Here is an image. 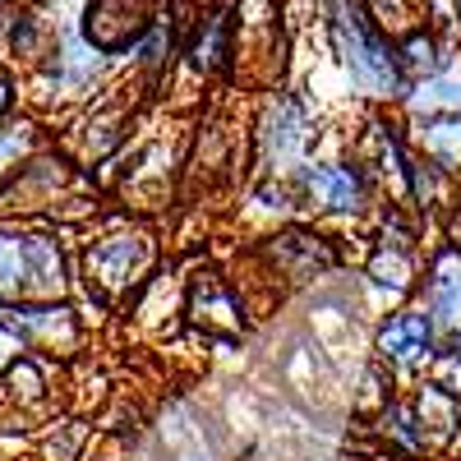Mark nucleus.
Listing matches in <instances>:
<instances>
[{
  "label": "nucleus",
  "instance_id": "9d476101",
  "mask_svg": "<svg viewBox=\"0 0 461 461\" xmlns=\"http://www.w3.org/2000/svg\"><path fill=\"white\" fill-rule=\"evenodd\" d=\"M415 425L425 438V452H443L456 456L461 452V397H452L443 383H425L415 393Z\"/></svg>",
  "mask_w": 461,
  "mask_h": 461
},
{
  "label": "nucleus",
  "instance_id": "4468645a",
  "mask_svg": "<svg viewBox=\"0 0 461 461\" xmlns=\"http://www.w3.org/2000/svg\"><path fill=\"white\" fill-rule=\"evenodd\" d=\"M304 194L323 203L328 212H356L365 203V180L356 167H310L304 171Z\"/></svg>",
  "mask_w": 461,
  "mask_h": 461
},
{
  "label": "nucleus",
  "instance_id": "0eeeda50",
  "mask_svg": "<svg viewBox=\"0 0 461 461\" xmlns=\"http://www.w3.org/2000/svg\"><path fill=\"white\" fill-rule=\"evenodd\" d=\"M263 258L286 282H314L337 267V249L319 230H282V236H273L263 245Z\"/></svg>",
  "mask_w": 461,
  "mask_h": 461
},
{
  "label": "nucleus",
  "instance_id": "dca6fc26",
  "mask_svg": "<svg viewBox=\"0 0 461 461\" xmlns=\"http://www.w3.org/2000/svg\"><path fill=\"white\" fill-rule=\"evenodd\" d=\"M415 143L438 171H461V111H438L415 125Z\"/></svg>",
  "mask_w": 461,
  "mask_h": 461
},
{
  "label": "nucleus",
  "instance_id": "6e6552de",
  "mask_svg": "<svg viewBox=\"0 0 461 461\" xmlns=\"http://www.w3.org/2000/svg\"><path fill=\"white\" fill-rule=\"evenodd\" d=\"M47 56H51V60H47V79H51V88L65 93V97H84V93L102 79V69H106V56L88 42L79 28L60 32Z\"/></svg>",
  "mask_w": 461,
  "mask_h": 461
},
{
  "label": "nucleus",
  "instance_id": "5701e85b",
  "mask_svg": "<svg viewBox=\"0 0 461 461\" xmlns=\"http://www.w3.org/2000/svg\"><path fill=\"white\" fill-rule=\"evenodd\" d=\"M10 106H14V84H10V74L0 69V115H5Z\"/></svg>",
  "mask_w": 461,
  "mask_h": 461
},
{
  "label": "nucleus",
  "instance_id": "1a4fd4ad",
  "mask_svg": "<svg viewBox=\"0 0 461 461\" xmlns=\"http://www.w3.org/2000/svg\"><path fill=\"white\" fill-rule=\"evenodd\" d=\"M434 314L429 310H402L378 328V356L397 369H420L434 360Z\"/></svg>",
  "mask_w": 461,
  "mask_h": 461
},
{
  "label": "nucleus",
  "instance_id": "a211bd4d",
  "mask_svg": "<svg viewBox=\"0 0 461 461\" xmlns=\"http://www.w3.org/2000/svg\"><path fill=\"white\" fill-rule=\"evenodd\" d=\"M369 277L388 291H406L415 282V258L406 249V230L393 221V230H383V245L369 258Z\"/></svg>",
  "mask_w": 461,
  "mask_h": 461
},
{
  "label": "nucleus",
  "instance_id": "9b49d317",
  "mask_svg": "<svg viewBox=\"0 0 461 461\" xmlns=\"http://www.w3.org/2000/svg\"><path fill=\"white\" fill-rule=\"evenodd\" d=\"M189 319H194V328H203L208 337H236L245 328V314H240V304L236 295H230L221 286L217 273H194L189 277Z\"/></svg>",
  "mask_w": 461,
  "mask_h": 461
},
{
  "label": "nucleus",
  "instance_id": "423d86ee",
  "mask_svg": "<svg viewBox=\"0 0 461 461\" xmlns=\"http://www.w3.org/2000/svg\"><path fill=\"white\" fill-rule=\"evenodd\" d=\"M84 263H88V282L102 295H125L152 267V240L143 236V230H121V236L97 240Z\"/></svg>",
  "mask_w": 461,
  "mask_h": 461
},
{
  "label": "nucleus",
  "instance_id": "f8f14e48",
  "mask_svg": "<svg viewBox=\"0 0 461 461\" xmlns=\"http://www.w3.org/2000/svg\"><path fill=\"white\" fill-rule=\"evenodd\" d=\"M429 291H434V332H443L452 341V351L461 356V249H447L434 258V277H429Z\"/></svg>",
  "mask_w": 461,
  "mask_h": 461
},
{
  "label": "nucleus",
  "instance_id": "7ed1b4c3",
  "mask_svg": "<svg viewBox=\"0 0 461 461\" xmlns=\"http://www.w3.org/2000/svg\"><path fill=\"white\" fill-rule=\"evenodd\" d=\"M65 291V258L56 240L0 230V295L10 300H56Z\"/></svg>",
  "mask_w": 461,
  "mask_h": 461
},
{
  "label": "nucleus",
  "instance_id": "ddd939ff",
  "mask_svg": "<svg viewBox=\"0 0 461 461\" xmlns=\"http://www.w3.org/2000/svg\"><path fill=\"white\" fill-rule=\"evenodd\" d=\"M185 65L194 74H230V10H208L185 37Z\"/></svg>",
  "mask_w": 461,
  "mask_h": 461
},
{
  "label": "nucleus",
  "instance_id": "aec40b11",
  "mask_svg": "<svg viewBox=\"0 0 461 461\" xmlns=\"http://www.w3.org/2000/svg\"><path fill=\"white\" fill-rule=\"evenodd\" d=\"M411 106H415V111H425V115L461 111V79H452V74H429V79H420V84H415Z\"/></svg>",
  "mask_w": 461,
  "mask_h": 461
},
{
  "label": "nucleus",
  "instance_id": "2eb2a0df",
  "mask_svg": "<svg viewBox=\"0 0 461 461\" xmlns=\"http://www.w3.org/2000/svg\"><path fill=\"white\" fill-rule=\"evenodd\" d=\"M0 42H5V56L14 60H37L51 51V28L28 5H0Z\"/></svg>",
  "mask_w": 461,
  "mask_h": 461
},
{
  "label": "nucleus",
  "instance_id": "20e7f679",
  "mask_svg": "<svg viewBox=\"0 0 461 461\" xmlns=\"http://www.w3.org/2000/svg\"><path fill=\"white\" fill-rule=\"evenodd\" d=\"M162 10H167V0H88L79 32L102 56H121V51H134L152 32Z\"/></svg>",
  "mask_w": 461,
  "mask_h": 461
},
{
  "label": "nucleus",
  "instance_id": "39448f33",
  "mask_svg": "<svg viewBox=\"0 0 461 461\" xmlns=\"http://www.w3.org/2000/svg\"><path fill=\"white\" fill-rule=\"evenodd\" d=\"M314 125H310V111H304L291 93H273L263 106V121H258V148H263V162L273 171H291L304 167V152H310Z\"/></svg>",
  "mask_w": 461,
  "mask_h": 461
},
{
  "label": "nucleus",
  "instance_id": "f3484780",
  "mask_svg": "<svg viewBox=\"0 0 461 461\" xmlns=\"http://www.w3.org/2000/svg\"><path fill=\"white\" fill-rule=\"evenodd\" d=\"M0 323H5L23 346L28 341H74L79 328H74V314L69 310H0Z\"/></svg>",
  "mask_w": 461,
  "mask_h": 461
},
{
  "label": "nucleus",
  "instance_id": "6ab92c4d",
  "mask_svg": "<svg viewBox=\"0 0 461 461\" xmlns=\"http://www.w3.org/2000/svg\"><path fill=\"white\" fill-rule=\"evenodd\" d=\"M393 42H397V60H402L406 79H429V74H438V65H443L438 51H443V47H438V32H434L429 23H420V28L393 37Z\"/></svg>",
  "mask_w": 461,
  "mask_h": 461
},
{
  "label": "nucleus",
  "instance_id": "f257e3e1",
  "mask_svg": "<svg viewBox=\"0 0 461 461\" xmlns=\"http://www.w3.org/2000/svg\"><path fill=\"white\" fill-rule=\"evenodd\" d=\"M323 23H328V42L365 97H402L406 93V74L397 60V42L374 23L365 10V0H323Z\"/></svg>",
  "mask_w": 461,
  "mask_h": 461
},
{
  "label": "nucleus",
  "instance_id": "f03ea898",
  "mask_svg": "<svg viewBox=\"0 0 461 461\" xmlns=\"http://www.w3.org/2000/svg\"><path fill=\"white\" fill-rule=\"evenodd\" d=\"M286 69V23L282 0H236L230 5V74L277 93Z\"/></svg>",
  "mask_w": 461,
  "mask_h": 461
},
{
  "label": "nucleus",
  "instance_id": "412c9836",
  "mask_svg": "<svg viewBox=\"0 0 461 461\" xmlns=\"http://www.w3.org/2000/svg\"><path fill=\"white\" fill-rule=\"evenodd\" d=\"M378 429H383V438H393L402 452H425V438H420V425H415V411H406V406H397V402H388L383 406V415H378Z\"/></svg>",
  "mask_w": 461,
  "mask_h": 461
},
{
  "label": "nucleus",
  "instance_id": "4be33fe9",
  "mask_svg": "<svg viewBox=\"0 0 461 461\" xmlns=\"http://www.w3.org/2000/svg\"><path fill=\"white\" fill-rule=\"evenodd\" d=\"M19 351H23V341H19V337L5 328V323H0V365H10Z\"/></svg>",
  "mask_w": 461,
  "mask_h": 461
}]
</instances>
